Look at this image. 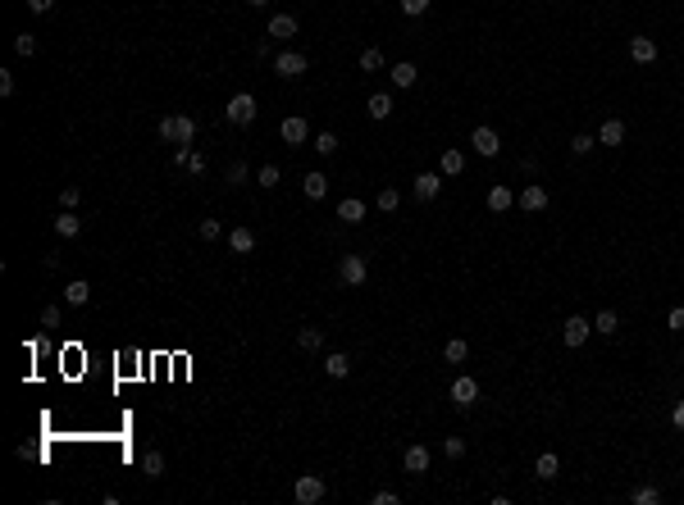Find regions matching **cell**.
Listing matches in <instances>:
<instances>
[{
    "instance_id": "6da1fadb",
    "label": "cell",
    "mask_w": 684,
    "mask_h": 505,
    "mask_svg": "<svg viewBox=\"0 0 684 505\" xmlns=\"http://www.w3.org/2000/svg\"><path fill=\"white\" fill-rule=\"evenodd\" d=\"M160 137H165L169 146H192L197 141V119H192V114H165V119H160Z\"/></svg>"
},
{
    "instance_id": "7a4b0ae2",
    "label": "cell",
    "mask_w": 684,
    "mask_h": 505,
    "mask_svg": "<svg viewBox=\"0 0 684 505\" xmlns=\"http://www.w3.org/2000/svg\"><path fill=\"white\" fill-rule=\"evenodd\" d=\"M224 119L233 123V128H247V123H256V96H251V91H237L233 101H228Z\"/></svg>"
},
{
    "instance_id": "3957f363",
    "label": "cell",
    "mask_w": 684,
    "mask_h": 505,
    "mask_svg": "<svg viewBox=\"0 0 684 505\" xmlns=\"http://www.w3.org/2000/svg\"><path fill=\"white\" fill-rule=\"evenodd\" d=\"M338 278L347 287H365V278H370V264H365V255H342L338 260Z\"/></svg>"
},
{
    "instance_id": "277c9868",
    "label": "cell",
    "mask_w": 684,
    "mask_h": 505,
    "mask_svg": "<svg viewBox=\"0 0 684 505\" xmlns=\"http://www.w3.org/2000/svg\"><path fill=\"white\" fill-rule=\"evenodd\" d=\"M516 205L525 210V215H543V210H547V187H543V182H525L520 196H516Z\"/></svg>"
},
{
    "instance_id": "5b68a950",
    "label": "cell",
    "mask_w": 684,
    "mask_h": 505,
    "mask_svg": "<svg viewBox=\"0 0 684 505\" xmlns=\"http://www.w3.org/2000/svg\"><path fill=\"white\" fill-rule=\"evenodd\" d=\"M292 497H297V505H315L324 497V478H320V473H301L297 487H292Z\"/></svg>"
},
{
    "instance_id": "8992f818",
    "label": "cell",
    "mask_w": 684,
    "mask_h": 505,
    "mask_svg": "<svg viewBox=\"0 0 684 505\" xmlns=\"http://www.w3.org/2000/svg\"><path fill=\"white\" fill-rule=\"evenodd\" d=\"M306 64H311V60H306L301 51H278V55H274V73H278V77H301Z\"/></svg>"
},
{
    "instance_id": "52a82bcc",
    "label": "cell",
    "mask_w": 684,
    "mask_h": 505,
    "mask_svg": "<svg viewBox=\"0 0 684 505\" xmlns=\"http://www.w3.org/2000/svg\"><path fill=\"white\" fill-rule=\"evenodd\" d=\"M479 401V383L470 373H461L456 383H452V405H461V410H470V405Z\"/></svg>"
},
{
    "instance_id": "ba28073f",
    "label": "cell",
    "mask_w": 684,
    "mask_h": 505,
    "mask_svg": "<svg viewBox=\"0 0 684 505\" xmlns=\"http://www.w3.org/2000/svg\"><path fill=\"white\" fill-rule=\"evenodd\" d=\"M470 146H475V155H484V160H493V155L502 151V137H497L493 128H475V132H470Z\"/></svg>"
},
{
    "instance_id": "9c48e42d",
    "label": "cell",
    "mask_w": 684,
    "mask_h": 505,
    "mask_svg": "<svg viewBox=\"0 0 684 505\" xmlns=\"http://www.w3.org/2000/svg\"><path fill=\"white\" fill-rule=\"evenodd\" d=\"M589 333H593L589 319L571 314V319H566V328H561V342H566V346H584V342H589Z\"/></svg>"
},
{
    "instance_id": "30bf717a",
    "label": "cell",
    "mask_w": 684,
    "mask_h": 505,
    "mask_svg": "<svg viewBox=\"0 0 684 505\" xmlns=\"http://www.w3.org/2000/svg\"><path fill=\"white\" fill-rule=\"evenodd\" d=\"M278 132H283L287 146H306V137H311V123H306L301 114H292V119H283V128H278Z\"/></svg>"
},
{
    "instance_id": "8fae6325",
    "label": "cell",
    "mask_w": 684,
    "mask_h": 505,
    "mask_svg": "<svg viewBox=\"0 0 684 505\" xmlns=\"http://www.w3.org/2000/svg\"><path fill=\"white\" fill-rule=\"evenodd\" d=\"M630 60L634 64H652L657 60V41H652V37H630Z\"/></svg>"
},
{
    "instance_id": "7c38bea8",
    "label": "cell",
    "mask_w": 684,
    "mask_h": 505,
    "mask_svg": "<svg viewBox=\"0 0 684 505\" xmlns=\"http://www.w3.org/2000/svg\"><path fill=\"white\" fill-rule=\"evenodd\" d=\"M411 191H416V200H433L442 191V178H438V173H416V187H411Z\"/></svg>"
},
{
    "instance_id": "4fadbf2b",
    "label": "cell",
    "mask_w": 684,
    "mask_h": 505,
    "mask_svg": "<svg viewBox=\"0 0 684 505\" xmlns=\"http://www.w3.org/2000/svg\"><path fill=\"white\" fill-rule=\"evenodd\" d=\"M516 205V191L511 187H502V182H497L493 191H488V210H493V215H506V210Z\"/></svg>"
},
{
    "instance_id": "5bb4252c",
    "label": "cell",
    "mask_w": 684,
    "mask_h": 505,
    "mask_svg": "<svg viewBox=\"0 0 684 505\" xmlns=\"http://www.w3.org/2000/svg\"><path fill=\"white\" fill-rule=\"evenodd\" d=\"M301 191H306L311 200H324V196H329V178H324L320 169H315V173H306V178H301Z\"/></svg>"
},
{
    "instance_id": "9a60e30c",
    "label": "cell",
    "mask_w": 684,
    "mask_h": 505,
    "mask_svg": "<svg viewBox=\"0 0 684 505\" xmlns=\"http://www.w3.org/2000/svg\"><path fill=\"white\" fill-rule=\"evenodd\" d=\"M365 114H370L374 123H383V119L392 114V96H388V91H374V96H370V105H365Z\"/></svg>"
},
{
    "instance_id": "2e32d148",
    "label": "cell",
    "mask_w": 684,
    "mask_h": 505,
    "mask_svg": "<svg viewBox=\"0 0 684 505\" xmlns=\"http://www.w3.org/2000/svg\"><path fill=\"white\" fill-rule=\"evenodd\" d=\"M228 246H233L237 255H251V250H256V232L251 228H233V232H228Z\"/></svg>"
},
{
    "instance_id": "e0dca14e",
    "label": "cell",
    "mask_w": 684,
    "mask_h": 505,
    "mask_svg": "<svg viewBox=\"0 0 684 505\" xmlns=\"http://www.w3.org/2000/svg\"><path fill=\"white\" fill-rule=\"evenodd\" d=\"M269 37H278V41L297 37V18L292 14H274V18H269Z\"/></svg>"
},
{
    "instance_id": "ac0fdd59",
    "label": "cell",
    "mask_w": 684,
    "mask_h": 505,
    "mask_svg": "<svg viewBox=\"0 0 684 505\" xmlns=\"http://www.w3.org/2000/svg\"><path fill=\"white\" fill-rule=\"evenodd\" d=\"M82 232V219L73 215V210H60V219H55V237H78Z\"/></svg>"
},
{
    "instance_id": "d6986e66",
    "label": "cell",
    "mask_w": 684,
    "mask_h": 505,
    "mask_svg": "<svg viewBox=\"0 0 684 505\" xmlns=\"http://www.w3.org/2000/svg\"><path fill=\"white\" fill-rule=\"evenodd\" d=\"M625 141V123L621 119H607L598 128V146H621Z\"/></svg>"
},
{
    "instance_id": "ffe728a7",
    "label": "cell",
    "mask_w": 684,
    "mask_h": 505,
    "mask_svg": "<svg viewBox=\"0 0 684 505\" xmlns=\"http://www.w3.org/2000/svg\"><path fill=\"white\" fill-rule=\"evenodd\" d=\"M142 478H151V482L165 478V455H160V451H147V455H142Z\"/></svg>"
},
{
    "instance_id": "44dd1931",
    "label": "cell",
    "mask_w": 684,
    "mask_h": 505,
    "mask_svg": "<svg viewBox=\"0 0 684 505\" xmlns=\"http://www.w3.org/2000/svg\"><path fill=\"white\" fill-rule=\"evenodd\" d=\"M416 77H420V69L411 60H397V64H392V87H416Z\"/></svg>"
},
{
    "instance_id": "7402d4cb",
    "label": "cell",
    "mask_w": 684,
    "mask_h": 505,
    "mask_svg": "<svg viewBox=\"0 0 684 505\" xmlns=\"http://www.w3.org/2000/svg\"><path fill=\"white\" fill-rule=\"evenodd\" d=\"M324 373H329V378H347V373H352V355H342V351L324 355Z\"/></svg>"
},
{
    "instance_id": "603a6c76",
    "label": "cell",
    "mask_w": 684,
    "mask_h": 505,
    "mask_svg": "<svg viewBox=\"0 0 684 505\" xmlns=\"http://www.w3.org/2000/svg\"><path fill=\"white\" fill-rule=\"evenodd\" d=\"M534 473H538V478H543V482H552L556 473H561V460H556L552 451H543V455H538V464H534Z\"/></svg>"
},
{
    "instance_id": "cb8c5ba5",
    "label": "cell",
    "mask_w": 684,
    "mask_h": 505,
    "mask_svg": "<svg viewBox=\"0 0 684 505\" xmlns=\"http://www.w3.org/2000/svg\"><path fill=\"white\" fill-rule=\"evenodd\" d=\"M338 219H342V223H361V219H365V200H356V196L338 200Z\"/></svg>"
},
{
    "instance_id": "d4e9b609",
    "label": "cell",
    "mask_w": 684,
    "mask_h": 505,
    "mask_svg": "<svg viewBox=\"0 0 684 505\" xmlns=\"http://www.w3.org/2000/svg\"><path fill=\"white\" fill-rule=\"evenodd\" d=\"M429 469V446H406V473H425Z\"/></svg>"
},
{
    "instance_id": "484cf974",
    "label": "cell",
    "mask_w": 684,
    "mask_h": 505,
    "mask_svg": "<svg viewBox=\"0 0 684 505\" xmlns=\"http://www.w3.org/2000/svg\"><path fill=\"white\" fill-rule=\"evenodd\" d=\"M438 169H442V178H456V173L466 169V155H461V151H442Z\"/></svg>"
},
{
    "instance_id": "4316f807",
    "label": "cell",
    "mask_w": 684,
    "mask_h": 505,
    "mask_svg": "<svg viewBox=\"0 0 684 505\" xmlns=\"http://www.w3.org/2000/svg\"><path fill=\"white\" fill-rule=\"evenodd\" d=\"M64 300H69V305H87V300H92V287H87L82 278H73V283L64 287Z\"/></svg>"
},
{
    "instance_id": "83f0119b",
    "label": "cell",
    "mask_w": 684,
    "mask_h": 505,
    "mask_svg": "<svg viewBox=\"0 0 684 505\" xmlns=\"http://www.w3.org/2000/svg\"><path fill=\"white\" fill-rule=\"evenodd\" d=\"M297 346H301V351H320V346H324V328H301V333H297Z\"/></svg>"
},
{
    "instance_id": "f1b7e54d",
    "label": "cell",
    "mask_w": 684,
    "mask_h": 505,
    "mask_svg": "<svg viewBox=\"0 0 684 505\" xmlns=\"http://www.w3.org/2000/svg\"><path fill=\"white\" fill-rule=\"evenodd\" d=\"M616 328H621V319H616V309H602V314L593 319V333H602V337H611Z\"/></svg>"
},
{
    "instance_id": "f546056e",
    "label": "cell",
    "mask_w": 684,
    "mask_h": 505,
    "mask_svg": "<svg viewBox=\"0 0 684 505\" xmlns=\"http://www.w3.org/2000/svg\"><path fill=\"white\" fill-rule=\"evenodd\" d=\"M379 69H383V51H379V46L361 51V73H379Z\"/></svg>"
},
{
    "instance_id": "4dcf8cb0",
    "label": "cell",
    "mask_w": 684,
    "mask_h": 505,
    "mask_svg": "<svg viewBox=\"0 0 684 505\" xmlns=\"http://www.w3.org/2000/svg\"><path fill=\"white\" fill-rule=\"evenodd\" d=\"M442 355H447V364H461V360H466V355H470V346L461 342V337H452V342L442 346Z\"/></svg>"
},
{
    "instance_id": "1f68e13d",
    "label": "cell",
    "mask_w": 684,
    "mask_h": 505,
    "mask_svg": "<svg viewBox=\"0 0 684 505\" xmlns=\"http://www.w3.org/2000/svg\"><path fill=\"white\" fill-rule=\"evenodd\" d=\"M634 505H657L661 501V492L657 487H634V497H630Z\"/></svg>"
},
{
    "instance_id": "d6a6232c",
    "label": "cell",
    "mask_w": 684,
    "mask_h": 505,
    "mask_svg": "<svg viewBox=\"0 0 684 505\" xmlns=\"http://www.w3.org/2000/svg\"><path fill=\"white\" fill-rule=\"evenodd\" d=\"M278 178H283V173H278V164H265V169L256 173V182H260V187H278Z\"/></svg>"
},
{
    "instance_id": "836d02e7",
    "label": "cell",
    "mask_w": 684,
    "mask_h": 505,
    "mask_svg": "<svg viewBox=\"0 0 684 505\" xmlns=\"http://www.w3.org/2000/svg\"><path fill=\"white\" fill-rule=\"evenodd\" d=\"M397 205H402V196H397L392 187H383V191H379V210H383V215H392Z\"/></svg>"
},
{
    "instance_id": "e575fe53",
    "label": "cell",
    "mask_w": 684,
    "mask_h": 505,
    "mask_svg": "<svg viewBox=\"0 0 684 505\" xmlns=\"http://www.w3.org/2000/svg\"><path fill=\"white\" fill-rule=\"evenodd\" d=\"M315 151H320V155H338V137H333V132H320V137H315Z\"/></svg>"
},
{
    "instance_id": "d590c367",
    "label": "cell",
    "mask_w": 684,
    "mask_h": 505,
    "mask_svg": "<svg viewBox=\"0 0 684 505\" xmlns=\"http://www.w3.org/2000/svg\"><path fill=\"white\" fill-rule=\"evenodd\" d=\"M201 237H206V241H215V237H224V228H219V219H201Z\"/></svg>"
},
{
    "instance_id": "8d00e7d4",
    "label": "cell",
    "mask_w": 684,
    "mask_h": 505,
    "mask_svg": "<svg viewBox=\"0 0 684 505\" xmlns=\"http://www.w3.org/2000/svg\"><path fill=\"white\" fill-rule=\"evenodd\" d=\"M14 51H18V55H32V51H37V37H32V32H18V37H14Z\"/></svg>"
},
{
    "instance_id": "74e56055",
    "label": "cell",
    "mask_w": 684,
    "mask_h": 505,
    "mask_svg": "<svg viewBox=\"0 0 684 505\" xmlns=\"http://www.w3.org/2000/svg\"><path fill=\"white\" fill-rule=\"evenodd\" d=\"M78 200H82V191H78V187H64V191H60V210H73Z\"/></svg>"
},
{
    "instance_id": "f35d334b",
    "label": "cell",
    "mask_w": 684,
    "mask_h": 505,
    "mask_svg": "<svg viewBox=\"0 0 684 505\" xmlns=\"http://www.w3.org/2000/svg\"><path fill=\"white\" fill-rule=\"evenodd\" d=\"M593 146H598V137H584V132H580V137H575V141H571V151H575V155H589V151H593Z\"/></svg>"
},
{
    "instance_id": "ab89813d",
    "label": "cell",
    "mask_w": 684,
    "mask_h": 505,
    "mask_svg": "<svg viewBox=\"0 0 684 505\" xmlns=\"http://www.w3.org/2000/svg\"><path fill=\"white\" fill-rule=\"evenodd\" d=\"M442 451H447L452 460H461V455H466V442H461V437H447V442H442Z\"/></svg>"
},
{
    "instance_id": "60d3db41",
    "label": "cell",
    "mask_w": 684,
    "mask_h": 505,
    "mask_svg": "<svg viewBox=\"0 0 684 505\" xmlns=\"http://www.w3.org/2000/svg\"><path fill=\"white\" fill-rule=\"evenodd\" d=\"M42 328H60V305H46L42 309Z\"/></svg>"
},
{
    "instance_id": "b9f144b4",
    "label": "cell",
    "mask_w": 684,
    "mask_h": 505,
    "mask_svg": "<svg viewBox=\"0 0 684 505\" xmlns=\"http://www.w3.org/2000/svg\"><path fill=\"white\" fill-rule=\"evenodd\" d=\"M402 9H406L411 18H420V14H425V9H429V0H402Z\"/></svg>"
},
{
    "instance_id": "7bdbcfd3",
    "label": "cell",
    "mask_w": 684,
    "mask_h": 505,
    "mask_svg": "<svg viewBox=\"0 0 684 505\" xmlns=\"http://www.w3.org/2000/svg\"><path fill=\"white\" fill-rule=\"evenodd\" d=\"M182 169H187V173H206V160H201L197 151H187V164H182Z\"/></svg>"
},
{
    "instance_id": "ee69618b",
    "label": "cell",
    "mask_w": 684,
    "mask_h": 505,
    "mask_svg": "<svg viewBox=\"0 0 684 505\" xmlns=\"http://www.w3.org/2000/svg\"><path fill=\"white\" fill-rule=\"evenodd\" d=\"M666 324H671V333H684V305H680V309H671Z\"/></svg>"
},
{
    "instance_id": "f6af8a7d",
    "label": "cell",
    "mask_w": 684,
    "mask_h": 505,
    "mask_svg": "<svg viewBox=\"0 0 684 505\" xmlns=\"http://www.w3.org/2000/svg\"><path fill=\"white\" fill-rule=\"evenodd\" d=\"M228 182H233V187H242V182H247V169H242V164H228Z\"/></svg>"
},
{
    "instance_id": "bcb514c9",
    "label": "cell",
    "mask_w": 684,
    "mask_h": 505,
    "mask_svg": "<svg viewBox=\"0 0 684 505\" xmlns=\"http://www.w3.org/2000/svg\"><path fill=\"white\" fill-rule=\"evenodd\" d=\"M0 96H14V73L0 69Z\"/></svg>"
},
{
    "instance_id": "7dc6e473",
    "label": "cell",
    "mask_w": 684,
    "mask_h": 505,
    "mask_svg": "<svg viewBox=\"0 0 684 505\" xmlns=\"http://www.w3.org/2000/svg\"><path fill=\"white\" fill-rule=\"evenodd\" d=\"M27 9H32V14H51L55 0H27Z\"/></svg>"
},
{
    "instance_id": "c3c4849f",
    "label": "cell",
    "mask_w": 684,
    "mask_h": 505,
    "mask_svg": "<svg viewBox=\"0 0 684 505\" xmlns=\"http://www.w3.org/2000/svg\"><path fill=\"white\" fill-rule=\"evenodd\" d=\"M374 505H397V492H388V487L374 492Z\"/></svg>"
},
{
    "instance_id": "681fc988",
    "label": "cell",
    "mask_w": 684,
    "mask_h": 505,
    "mask_svg": "<svg viewBox=\"0 0 684 505\" xmlns=\"http://www.w3.org/2000/svg\"><path fill=\"white\" fill-rule=\"evenodd\" d=\"M671 423H676V428H680V433H684V401H680V405H676V410H671Z\"/></svg>"
},
{
    "instance_id": "f907efd6",
    "label": "cell",
    "mask_w": 684,
    "mask_h": 505,
    "mask_svg": "<svg viewBox=\"0 0 684 505\" xmlns=\"http://www.w3.org/2000/svg\"><path fill=\"white\" fill-rule=\"evenodd\" d=\"M247 5H251V9H260V5H269V0H247Z\"/></svg>"
}]
</instances>
